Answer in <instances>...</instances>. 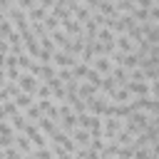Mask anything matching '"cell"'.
I'll return each instance as SVG.
<instances>
[{"instance_id":"6da1fadb","label":"cell","mask_w":159,"mask_h":159,"mask_svg":"<svg viewBox=\"0 0 159 159\" xmlns=\"http://www.w3.org/2000/svg\"><path fill=\"white\" fill-rule=\"evenodd\" d=\"M37 84H40V80H37L32 72H22V70H20V77H17V87H20V92L35 94V92H37Z\"/></svg>"},{"instance_id":"7a4b0ae2","label":"cell","mask_w":159,"mask_h":159,"mask_svg":"<svg viewBox=\"0 0 159 159\" xmlns=\"http://www.w3.org/2000/svg\"><path fill=\"white\" fill-rule=\"evenodd\" d=\"M80 62V57H72V55H67L65 50H55L52 52V67H57V70H62V67H75Z\"/></svg>"},{"instance_id":"3957f363","label":"cell","mask_w":159,"mask_h":159,"mask_svg":"<svg viewBox=\"0 0 159 159\" xmlns=\"http://www.w3.org/2000/svg\"><path fill=\"white\" fill-rule=\"evenodd\" d=\"M60 27H62L70 37H82V35H84V32H82V22H80L75 15H72L70 20H62V22H60Z\"/></svg>"},{"instance_id":"277c9868","label":"cell","mask_w":159,"mask_h":159,"mask_svg":"<svg viewBox=\"0 0 159 159\" xmlns=\"http://www.w3.org/2000/svg\"><path fill=\"white\" fill-rule=\"evenodd\" d=\"M132 99H134V94H132L127 87H117L114 94H109V102H112V104H129Z\"/></svg>"},{"instance_id":"5b68a950","label":"cell","mask_w":159,"mask_h":159,"mask_svg":"<svg viewBox=\"0 0 159 159\" xmlns=\"http://www.w3.org/2000/svg\"><path fill=\"white\" fill-rule=\"evenodd\" d=\"M114 45H117V50H119V52H124V55H127V52H134V50H137V42H134V40H132V37H129L127 32H124V35H117Z\"/></svg>"},{"instance_id":"8992f818","label":"cell","mask_w":159,"mask_h":159,"mask_svg":"<svg viewBox=\"0 0 159 159\" xmlns=\"http://www.w3.org/2000/svg\"><path fill=\"white\" fill-rule=\"evenodd\" d=\"M142 60H144V57H139L137 52H127V55L122 57V62H119V67H124L127 72H132V70H139V65H142Z\"/></svg>"},{"instance_id":"52a82bcc","label":"cell","mask_w":159,"mask_h":159,"mask_svg":"<svg viewBox=\"0 0 159 159\" xmlns=\"http://www.w3.org/2000/svg\"><path fill=\"white\" fill-rule=\"evenodd\" d=\"M89 67H92V70H97V72L104 77V75H109V72H112V67H114V65H112V60H109V57H99V55H97V57L92 60V65H89Z\"/></svg>"},{"instance_id":"ba28073f","label":"cell","mask_w":159,"mask_h":159,"mask_svg":"<svg viewBox=\"0 0 159 159\" xmlns=\"http://www.w3.org/2000/svg\"><path fill=\"white\" fill-rule=\"evenodd\" d=\"M70 137H72V139H75V144H77V147H82V149H84V147H89V142H92L89 129H80V127H77Z\"/></svg>"},{"instance_id":"9c48e42d","label":"cell","mask_w":159,"mask_h":159,"mask_svg":"<svg viewBox=\"0 0 159 159\" xmlns=\"http://www.w3.org/2000/svg\"><path fill=\"white\" fill-rule=\"evenodd\" d=\"M15 147H17L20 152H22V157H25V154H32V152H35L32 142H30V139H27V137H25L22 132H15Z\"/></svg>"},{"instance_id":"30bf717a","label":"cell","mask_w":159,"mask_h":159,"mask_svg":"<svg viewBox=\"0 0 159 159\" xmlns=\"http://www.w3.org/2000/svg\"><path fill=\"white\" fill-rule=\"evenodd\" d=\"M22 114H25V119H27V122H32V124H37V122H40V119H42V117H45V114H42V109H40V104H37V102H35V104H30V107H27V109H22Z\"/></svg>"},{"instance_id":"8fae6325","label":"cell","mask_w":159,"mask_h":159,"mask_svg":"<svg viewBox=\"0 0 159 159\" xmlns=\"http://www.w3.org/2000/svg\"><path fill=\"white\" fill-rule=\"evenodd\" d=\"M37 127H40V132H42L47 139H50V137H52V134L60 129V127H57V122H52V119H47V117H42V119L37 122Z\"/></svg>"},{"instance_id":"7c38bea8","label":"cell","mask_w":159,"mask_h":159,"mask_svg":"<svg viewBox=\"0 0 159 159\" xmlns=\"http://www.w3.org/2000/svg\"><path fill=\"white\" fill-rule=\"evenodd\" d=\"M114 89H117V82L112 80V75H104L102 82H99V92H102L104 97H109V94H114Z\"/></svg>"},{"instance_id":"4fadbf2b","label":"cell","mask_w":159,"mask_h":159,"mask_svg":"<svg viewBox=\"0 0 159 159\" xmlns=\"http://www.w3.org/2000/svg\"><path fill=\"white\" fill-rule=\"evenodd\" d=\"M12 102L17 104V109L22 112V109H27L30 104H35V94H27V92H20L17 97H12Z\"/></svg>"},{"instance_id":"5bb4252c","label":"cell","mask_w":159,"mask_h":159,"mask_svg":"<svg viewBox=\"0 0 159 159\" xmlns=\"http://www.w3.org/2000/svg\"><path fill=\"white\" fill-rule=\"evenodd\" d=\"M47 12H50V10H45V7H40V5H35V7H30V10H27V20H30V22H42V20L47 17Z\"/></svg>"},{"instance_id":"9a60e30c","label":"cell","mask_w":159,"mask_h":159,"mask_svg":"<svg viewBox=\"0 0 159 159\" xmlns=\"http://www.w3.org/2000/svg\"><path fill=\"white\" fill-rule=\"evenodd\" d=\"M50 37H52V42L57 45V50H62V47H65V45L70 42V35H67V32H65L62 27H57L55 32H50Z\"/></svg>"},{"instance_id":"2e32d148","label":"cell","mask_w":159,"mask_h":159,"mask_svg":"<svg viewBox=\"0 0 159 159\" xmlns=\"http://www.w3.org/2000/svg\"><path fill=\"white\" fill-rule=\"evenodd\" d=\"M97 92H99V89H97L94 84H89V82H84V80L80 82V97H82V99H89V97H94Z\"/></svg>"},{"instance_id":"e0dca14e","label":"cell","mask_w":159,"mask_h":159,"mask_svg":"<svg viewBox=\"0 0 159 159\" xmlns=\"http://www.w3.org/2000/svg\"><path fill=\"white\" fill-rule=\"evenodd\" d=\"M7 122H10V127H12L15 132H22V129H25V124H27V119H25V114H22V112H17L15 117H10Z\"/></svg>"},{"instance_id":"ac0fdd59","label":"cell","mask_w":159,"mask_h":159,"mask_svg":"<svg viewBox=\"0 0 159 159\" xmlns=\"http://www.w3.org/2000/svg\"><path fill=\"white\" fill-rule=\"evenodd\" d=\"M35 99H52V87L45 84V82H40L37 84V92H35Z\"/></svg>"},{"instance_id":"d6986e66","label":"cell","mask_w":159,"mask_h":159,"mask_svg":"<svg viewBox=\"0 0 159 159\" xmlns=\"http://www.w3.org/2000/svg\"><path fill=\"white\" fill-rule=\"evenodd\" d=\"M114 40H117V35L112 30H107V27H99L97 30V42H114Z\"/></svg>"},{"instance_id":"ffe728a7","label":"cell","mask_w":159,"mask_h":159,"mask_svg":"<svg viewBox=\"0 0 159 159\" xmlns=\"http://www.w3.org/2000/svg\"><path fill=\"white\" fill-rule=\"evenodd\" d=\"M42 25H45V30H47V32H55V30L60 27V20H57L52 12H47V17L42 20Z\"/></svg>"},{"instance_id":"44dd1931","label":"cell","mask_w":159,"mask_h":159,"mask_svg":"<svg viewBox=\"0 0 159 159\" xmlns=\"http://www.w3.org/2000/svg\"><path fill=\"white\" fill-rule=\"evenodd\" d=\"M30 65H32V57H30V55L22 50V52L17 55V67H20L22 72H27V70H30Z\"/></svg>"},{"instance_id":"7402d4cb","label":"cell","mask_w":159,"mask_h":159,"mask_svg":"<svg viewBox=\"0 0 159 159\" xmlns=\"http://www.w3.org/2000/svg\"><path fill=\"white\" fill-rule=\"evenodd\" d=\"M84 82H89V84H94V87L99 89V82H102V75H99L97 70H92V67H89V70H87V75H84Z\"/></svg>"},{"instance_id":"603a6c76","label":"cell","mask_w":159,"mask_h":159,"mask_svg":"<svg viewBox=\"0 0 159 159\" xmlns=\"http://www.w3.org/2000/svg\"><path fill=\"white\" fill-rule=\"evenodd\" d=\"M87 70H89V65H84V62H77V65L72 67V77H75V80H84Z\"/></svg>"},{"instance_id":"cb8c5ba5","label":"cell","mask_w":159,"mask_h":159,"mask_svg":"<svg viewBox=\"0 0 159 159\" xmlns=\"http://www.w3.org/2000/svg\"><path fill=\"white\" fill-rule=\"evenodd\" d=\"M0 107H2V112H5V114H7V119H10V117H15V114H17V112H20V109H17V104H15V102H12V99H5V102H2V104H0Z\"/></svg>"},{"instance_id":"d4e9b609","label":"cell","mask_w":159,"mask_h":159,"mask_svg":"<svg viewBox=\"0 0 159 159\" xmlns=\"http://www.w3.org/2000/svg\"><path fill=\"white\" fill-rule=\"evenodd\" d=\"M104 144H107V139H104L102 134H92V142H89V149H94V152H102V149H104Z\"/></svg>"},{"instance_id":"484cf974","label":"cell","mask_w":159,"mask_h":159,"mask_svg":"<svg viewBox=\"0 0 159 159\" xmlns=\"http://www.w3.org/2000/svg\"><path fill=\"white\" fill-rule=\"evenodd\" d=\"M2 92L12 99V97H17V94H20V87H17V82H5V84H2Z\"/></svg>"},{"instance_id":"4316f807","label":"cell","mask_w":159,"mask_h":159,"mask_svg":"<svg viewBox=\"0 0 159 159\" xmlns=\"http://www.w3.org/2000/svg\"><path fill=\"white\" fill-rule=\"evenodd\" d=\"M12 32H15V27H12V22H10L7 17H5V20L0 22V37H5V40H7V37H10Z\"/></svg>"},{"instance_id":"83f0119b","label":"cell","mask_w":159,"mask_h":159,"mask_svg":"<svg viewBox=\"0 0 159 159\" xmlns=\"http://www.w3.org/2000/svg\"><path fill=\"white\" fill-rule=\"evenodd\" d=\"M40 47H42V50H47V52H55V50H57V45L52 42V37H50V35L40 37Z\"/></svg>"},{"instance_id":"f1b7e54d","label":"cell","mask_w":159,"mask_h":159,"mask_svg":"<svg viewBox=\"0 0 159 159\" xmlns=\"http://www.w3.org/2000/svg\"><path fill=\"white\" fill-rule=\"evenodd\" d=\"M132 17H134L137 22H147V20H149V10H142V7H134V12H132Z\"/></svg>"},{"instance_id":"f546056e","label":"cell","mask_w":159,"mask_h":159,"mask_svg":"<svg viewBox=\"0 0 159 159\" xmlns=\"http://www.w3.org/2000/svg\"><path fill=\"white\" fill-rule=\"evenodd\" d=\"M5 159H25V157L17 147H10V149H5Z\"/></svg>"},{"instance_id":"4dcf8cb0","label":"cell","mask_w":159,"mask_h":159,"mask_svg":"<svg viewBox=\"0 0 159 159\" xmlns=\"http://www.w3.org/2000/svg\"><path fill=\"white\" fill-rule=\"evenodd\" d=\"M15 5H17L20 10H25V12H27V10H30V7H35L37 2H35V0H15Z\"/></svg>"},{"instance_id":"1f68e13d","label":"cell","mask_w":159,"mask_h":159,"mask_svg":"<svg viewBox=\"0 0 159 159\" xmlns=\"http://www.w3.org/2000/svg\"><path fill=\"white\" fill-rule=\"evenodd\" d=\"M134 5H137V7H142V10H149V7L154 5V0H134Z\"/></svg>"},{"instance_id":"d6a6232c","label":"cell","mask_w":159,"mask_h":159,"mask_svg":"<svg viewBox=\"0 0 159 159\" xmlns=\"http://www.w3.org/2000/svg\"><path fill=\"white\" fill-rule=\"evenodd\" d=\"M40 7H45V10H52V5H55V0H35Z\"/></svg>"},{"instance_id":"836d02e7","label":"cell","mask_w":159,"mask_h":159,"mask_svg":"<svg viewBox=\"0 0 159 159\" xmlns=\"http://www.w3.org/2000/svg\"><path fill=\"white\" fill-rule=\"evenodd\" d=\"M12 5H15V0H0V10H2V12H5L7 7H12Z\"/></svg>"},{"instance_id":"e575fe53","label":"cell","mask_w":159,"mask_h":159,"mask_svg":"<svg viewBox=\"0 0 159 159\" xmlns=\"http://www.w3.org/2000/svg\"><path fill=\"white\" fill-rule=\"evenodd\" d=\"M84 5H87V7H92V10H97V5H99V0H84Z\"/></svg>"},{"instance_id":"d590c367","label":"cell","mask_w":159,"mask_h":159,"mask_svg":"<svg viewBox=\"0 0 159 159\" xmlns=\"http://www.w3.org/2000/svg\"><path fill=\"white\" fill-rule=\"evenodd\" d=\"M0 70H5V55L0 52Z\"/></svg>"},{"instance_id":"8d00e7d4","label":"cell","mask_w":159,"mask_h":159,"mask_svg":"<svg viewBox=\"0 0 159 159\" xmlns=\"http://www.w3.org/2000/svg\"><path fill=\"white\" fill-rule=\"evenodd\" d=\"M0 122H7V114L2 112V107H0Z\"/></svg>"},{"instance_id":"74e56055","label":"cell","mask_w":159,"mask_h":159,"mask_svg":"<svg viewBox=\"0 0 159 159\" xmlns=\"http://www.w3.org/2000/svg\"><path fill=\"white\" fill-rule=\"evenodd\" d=\"M25 159H37V157L35 154H25Z\"/></svg>"},{"instance_id":"f35d334b","label":"cell","mask_w":159,"mask_h":159,"mask_svg":"<svg viewBox=\"0 0 159 159\" xmlns=\"http://www.w3.org/2000/svg\"><path fill=\"white\" fill-rule=\"evenodd\" d=\"M0 159H5V149H0Z\"/></svg>"},{"instance_id":"ab89813d","label":"cell","mask_w":159,"mask_h":159,"mask_svg":"<svg viewBox=\"0 0 159 159\" xmlns=\"http://www.w3.org/2000/svg\"><path fill=\"white\" fill-rule=\"evenodd\" d=\"M77 2H80V0H77Z\"/></svg>"}]
</instances>
